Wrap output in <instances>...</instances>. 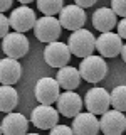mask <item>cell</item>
Wrapping results in <instances>:
<instances>
[{"mask_svg": "<svg viewBox=\"0 0 126 135\" xmlns=\"http://www.w3.org/2000/svg\"><path fill=\"white\" fill-rule=\"evenodd\" d=\"M0 135H3V132H2V123H0Z\"/></svg>", "mask_w": 126, "mask_h": 135, "instance_id": "cell-30", "label": "cell"}, {"mask_svg": "<svg viewBox=\"0 0 126 135\" xmlns=\"http://www.w3.org/2000/svg\"><path fill=\"white\" fill-rule=\"evenodd\" d=\"M121 57H123V61L126 62V44H123V49H121Z\"/></svg>", "mask_w": 126, "mask_h": 135, "instance_id": "cell-28", "label": "cell"}, {"mask_svg": "<svg viewBox=\"0 0 126 135\" xmlns=\"http://www.w3.org/2000/svg\"><path fill=\"white\" fill-rule=\"evenodd\" d=\"M121 135H123V133H121Z\"/></svg>", "mask_w": 126, "mask_h": 135, "instance_id": "cell-32", "label": "cell"}, {"mask_svg": "<svg viewBox=\"0 0 126 135\" xmlns=\"http://www.w3.org/2000/svg\"><path fill=\"white\" fill-rule=\"evenodd\" d=\"M59 22H61L62 29L74 32L82 29V25L86 24V12L79 5H64L62 10L59 12Z\"/></svg>", "mask_w": 126, "mask_h": 135, "instance_id": "cell-8", "label": "cell"}, {"mask_svg": "<svg viewBox=\"0 0 126 135\" xmlns=\"http://www.w3.org/2000/svg\"><path fill=\"white\" fill-rule=\"evenodd\" d=\"M67 46L71 49V54L77 57H87L94 52L96 49V37L92 36L91 31H86V29H79V31H74L67 39Z\"/></svg>", "mask_w": 126, "mask_h": 135, "instance_id": "cell-1", "label": "cell"}, {"mask_svg": "<svg viewBox=\"0 0 126 135\" xmlns=\"http://www.w3.org/2000/svg\"><path fill=\"white\" fill-rule=\"evenodd\" d=\"M72 132L74 135H98L99 133V120L96 115L86 112L79 113L77 117H74L72 122Z\"/></svg>", "mask_w": 126, "mask_h": 135, "instance_id": "cell-14", "label": "cell"}, {"mask_svg": "<svg viewBox=\"0 0 126 135\" xmlns=\"http://www.w3.org/2000/svg\"><path fill=\"white\" fill-rule=\"evenodd\" d=\"M56 105H57V112L62 117L72 118V117H77L81 113L82 98L74 91H64V93H61V96H59Z\"/></svg>", "mask_w": 126, "mask_h": 135, "instance_id": "cell-13", "label": "cell"}, {"mask_svg": "<svg viewBox=\"0 0 126 135\" xmlns=\"http://www.w3.org/2000/svg\"><path fill=\"white\" fill-rule=\"evenodd\" d=\"M92 25H94V29L99 31L101 34L111 32L118 25L116 14L113 12V8H109V7H101L92 14Z\"/></svg>", "mask_w": 126, "mask_h": 135, "instance_id": "cell-17", "label": "cell"}, {"mask_svg": "<svg viewBox=\"0 0 126 135\" xmlns=\"http://www.w3.org/2000/svg\"><path fill=\"white\" fill-rule=\"evenodd\" d=\"M118 36L121 37V39H126V17L118 22Z\"/></svg>", "mask_w": 126, "mask_h": 135, "instance_id": "cell-25", "label": "cell"}, {"mask_svg": "<svg viewBox=\"0 0 126 135\" xmlns=\"http://www.w3.org/2000/svg\"><path fill=\"white\" fill-rule=\"evenodd\" d=\"M19 103V93L14 86L2 84L0 86V112L10 113Z\"/></svg>", "mask_w": 126, "mask_h": 135, "instance_id": "cell-19", "label": "cell"}, {"mask_svg": "<svg viewBox=\"0 0 126 135\" xmlns=\"http://www.w3.org/2000/svg\"><path fill=\"white\" fill-rule=\"evenodd\" d=\"M8 20H10V27L15 32H22V34L34 29V25L37 22L35 12L27 5H20V7L14 8L10 17H8Z\"/></svg>", "mask_w": 126, "mask_h": 135, "instance_id": "cell-10", "label": "cell"}, {"mask_svg": "<svg viewBox=\"0 0 126 135\" xmlns=\"http://www.w3.org/2000/svg\"><path fill=\"white\" fill-rule=\"evenodd\" d=\"M62 32V25L59 22V19H56L54 15H44L40 19H37L35 25H34V34L40 42H54L61 37Z\"/></svg>", "mask_w": 126, "mask_h": 135, "instance_id": "cell-3", "label": "cell"}, {"mask_svg": "<svg viewBox=\"0 0 126 135\" xmlns=\"http://www.w3.org/2000/svg\"><path fill=\"white\" fill-rule=\"evenodd\" d=\"M30 122L40 130H50L59 122V112L57 108H52V105H39L32 110Z\"/></svg>", "mask_w": 126, "mask_h": 135, "instance_id": "cell-9", "label": "cell"}, {"mask_svg": "<svg viewBox=\"0 0 126 135\" xmlns=\"http://www.w3.org/2000/svg\"><path fill=\"white\" fill-rule=\"evenodd\" d=\"M111 8L116 15L126 17V0H111Z\"/></svg>", "mask_w": 126, "mask_h": 135, "instance_id": "cell-22", "label": "cell"}, {"mask_svg": "<svg viewBox=\"0 0 126 135\" xmlns=\"http://www.w3.org/2000/svg\"><path fill=\"white\" fill-rule=\"evenodd\" d=\"M35 98L40 105H52L57 103L59 96H61V86H59L57 79L56 78H40L35 84Z\"/></svg>", "mask_w": 126, "mask_h": 135, "instance_id": "cell-4", "label": "cell"}, {"mask_svg": "<svg viewBox=\"0 0 126 135\" xmlns=\"http://www.w3.org/2000/svg\"><path fill=\"white\" fill-rule=\"evenodd\" d=\"M25 135H39V133H25Z\"/></svg>", "mask_w": 126, "mask_h": 135, "instance_id": "cell-31", "label": "cell"}, {"mask_svg": "<svg viewBox=\"0 0 126 135\" xmlns=\"http://www.w3.org/2000/svg\"><path fill=\"white\" fill-rule=\"evenodd\" d=\"M76 5H79L81 8H87V7H92L98 0H74Z\"/></svg>", "mask_w": 126, "mask_h": 135, "instance_id": "cell-26", "label": "cell"}, {"mask_svg": "<svg viewBox=\"0 0 126 135\" xmlns=\"http://www.w3.org/2000/svg\"><path fill=\"white\" fill-rule=\"evenodd\" d=\"M12 2H14V0H0V14L8 10V8L12 7Z\"/></svg>", "mask_w": 126, "mask_h": 135, "instance_id": "cell-27", "label": "cell"}, {"mask_svg": "<svg viewBox=\"0 0 126 135\" xmlns=\"http://www.w3.org/2000/svg\"><path fill=\"white\" fill-rule=\"evenodd\" d=\"M8 29H10V20L3 14H0V39H3L8 34Z\"/></svg>", "mask_w": 126, "mask_h": 135, "instance_id": "cell-24", "label": "cell"}, {"mask_svg": "<svg viewBox=\"0 0 126 135\" xmlns=\"http://www.w3.org/2000/svg\"><path fill=\"white\" fill-rule=\"evenodd\" d=\"M44 59L50 68L61 69V68L67 66V62H69L71 49H69L67 44H64V42H61V41L49 42V44L45 46V51H44Z\"/></svg>", "mask_w": 126, "mask_h": 135, "instance_id": "cell-7", "label": "cell"}, {"mask_svg": "<svg viewBox=\"0 0 126 135\" xmlns=\"http://www.w3.org/2000/svg\"><path fill=\"white\" fill-rule=\"evenodd\" d=\"M111 105L118 112H126V84H119L109 93Z\"/></svg>", "mask_w": 126, "mask_h": 135, "instance_id": "cell-20", "label": "cell"}, {"mask_svg": "<svg viewBox=\"0 0 126 135\" xmlns=\"http://www.w3.org/2000/svg\"><path fill=\"white\" fill-rule=\"evenodd\" d=\"M99 130L104 135H121L126 130V117L123 112L108 110L99 120Z\"/></svg>", "mask_w": 126, "mask_h": 135, "instance_id": "cell-11", "label": "cell"}, {"mask_svg": "<svg viewBox=\"0 0 126 135\" xmlns=\"http://www.w3.org/2000/svg\"><path fill=\"white\" fill-rule=\"evenodd\" d=\"M35 2L37 8L44 15H56L64 7V0H35Z\"/></svg>", "mask_w": 126, "mask_h": 135, "instance_id": "cell-21", "label": "cell"}, {"mask_svg": "<svg viewBox=\"0 0 126 135\" xmlns=\"http://www.w3.org/2000/svg\"><path fill=\"white\" fill-rule=\"evenodd\" d=\"M84 103H86V110L89 113H92V115H103L111 107V96H109V93L104 88L96 86V88H91L86 93Z\"/></svg>", "mask_w": 126, "mask_h": 135, "instance_id": "cell-5", "label": "cell"}, {"mask_svg": "<svg viewBox=\"0 0 126 135\" xmlns=\"http://www.w3.org/2000/svg\"><path fill=\"white\" fill-rule=\"evenodd\" d=\"M29 130V122L22 113L10 112L2 120V132L3 135H25Z\"/></svg>", "mask_w": 126, "mask_h": 135, "instance_id": "cell-16", "label": "cell"}, {"mask_svg": "<svg viewBox=\"0 0 126 135\" xmlns=\"http://www.w3.org/2000/svg\"><path fill=\"white\" fill-rule=\"evenodd\" d=\"M2 49L7 57L20 59L29 52V39L22 32H8L2 39Z\"/></svg>", "mask_w": 126, "mask_h": 135, "instance_id": "cell-6", "label": "cell"}, {"mask_svg": "<svg viewBox=\"0 0 126 135\" xmlns=\"http://www.w3.org/2000/svg\"><path fill=\"white\" fill-rule=\"evenodd\" d=\"M59 86L66 91H74L76 88L81 84V73L79 69L76 68H71V66H64L57 71V76H56Z\"/></svg>", "mask_w": 126, "mask_h": 135, "instance_id": "cell-18", "label": "cell"}, {"mask_svg": "<svg viewBox=\"0 0 126 135\" xmlns=\"http://www.w3.org/2000/svg\"><path fill=\"white\" fill-rule=\"evenodd\" d=\"M96 49H98L99 56L103 57H116L121 54L123 49V41L121 37L114 32H103L96 39Z\"/></svg>", "mask_w": 126, "mask_h": 135, "instance_id": "cell-12", "label": "cell"}, {"mask_svg": "<svg viewBox=\"0 0 126 135\" xmlns=\"http://www.w3.org/2000/svg\"><path fill=\"white\" fill-rule=\"evenodd\" d=\"M49 135H74V132L67 125H56L54 128H50Z\"/></svg>", "mask_w": 126, "mask_h": 135, "instance_id": "cell-23", "label": "cell"}, {"mask_svg": "<svg viewBox=\"0 0 126 135\" xmlns=\"http://www.w3.org/2000/svg\"><path fill=\"white\" fill-rule=\"evenodd\" d=\"M22 76V66H20L19 59H12V57H3L0 59V83L2 84H14L20 79Z\"/></svg>", "mask_w": 126, "mask_h": 135, "instance_id": "cell-15", "label": "cell"}, {"mask_svg": "<svg viewBox=\"0 0 126 135\" xmlns=\"http://www.w3.org/2000/svg\"><path fill=\"white\" fill-rule=\"evenodd\" d=\"M17 2H20V3H22V5H27V3L34 2V0H17Z\"/></svg>", "mask_w": 126, "mask_h": 135, "instance_id": "cell-29", "label": "cell"}, {"mask_svg": "<svg viewBox=\"0 0 126 135\" xmlns=\"http://www.w3.org/2000/svg\"><path fill=\"white\" fill-rule=\"evenodd\" d=\"M79 73H81V78L86 79L87 83H99L108 73V64L103 56L91 54L87 57H82L79 64Z\"/></svg>", "mask_w": 126, "mask_h": 135, "instance_id": "cell-2", "label": "cell"}]
</instances>
